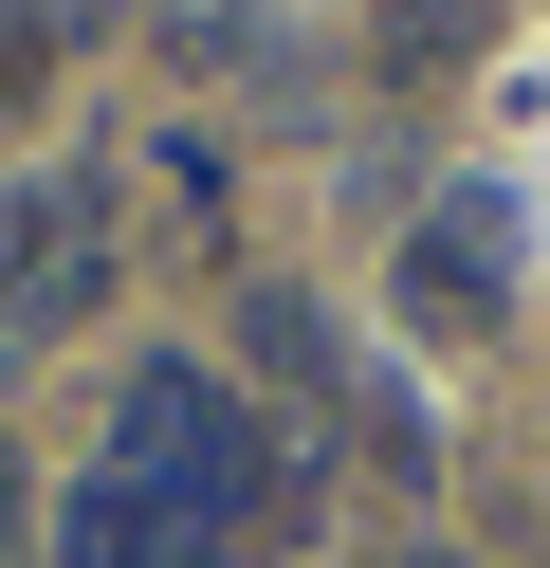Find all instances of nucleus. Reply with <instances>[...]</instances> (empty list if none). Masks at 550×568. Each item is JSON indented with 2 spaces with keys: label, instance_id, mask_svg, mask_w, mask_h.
Returning a JSON list of instances; mask_svg holds the SVG:
<instances>
[{
  "label": "nucleus",
  "instance_id": "1",
  "mask_svg": "<svg viewBox=\"0 0 550 568\" xmlns=\"http://www.w3.org/2000/svg\"><path fill=\"white\" fill-rule=\"evenodd\" d=\"M110 477L220 531V514L276 495V440H257V404H239L220 367H129V404H110Z\"/></svg>",
  "mask_w": 550,
  "mask_h": 568
},
{
  "label": "nucleus",
  "instance_id": "2",
  "mask_svg": "<svg viewBox=\"0 0 550 568\" xmlns=\"http://www.w3.org/2000/svg\"><path fill=\"white\" fill-rule=\"evenodd\" d=\"M92 294H110V184H92V165H37V184L0 202V348L73 331Z\"/></svg>",
  "mask_w": 550,
  "mask_h": 568
},
{
  "label": "nucleus",
  "instance_id": "3",
  "mask_svg": "<svg viewBox=\"0 0 550 568\" xmlns=\"http://www.w3.org/2000/svg\"><path fill=\"white\" fill-rule=\"evenodd\" d=\"M56 568H220V531L166 514V495H129V477H73L56 495Z\"/></svg>",
  "mask_w": 550,
  "mask_h": 568
},
{
  "label": "nucleus",
  "instance_id": "4",
  "mask_svg": "<svg viewBox=\"0 0 550 568\" xmlns=\"http://www.w3.org/2000/svg\"><path fill=\"white\" fill-rule=\"evenodd\" d=\"M496 294H513V239L496 221H422L403 239V312H422V331H496Z\"/></svg>",
  "mask_w": 550,
  "mask_h": 568
},
{
  "label": "nucleus",
  "instance_id": "5",
  "mask_svg": "<svg viewBox=\"0 0 550 568\" xmlns=\"http://www.w3.org/2000/svg\"><path fill=\"white\" fill-rule=\"evenodd\" d=\"M92 38V0H0V111H37V74Z\"/></svg>",
  "mask_w": 550,
  "mask_h": 568
},
{
  "label": "nucleus",
  "instance_id": "6",
  "mask_svg": "<svg viewBox=\"0 0 550 568\" xmlns=\"http://www.w3.org/2000/svg\"><path fill=\"white\" fill-rule=\"evenodd\" d=\"M239 348H257L276 385H349V367H330V312H312V294H257V312H239Z\"/></svg>",
  "mask_w": 550,
  "mask_h": 568
},
{
  "label": "nucleus",
  "instance_id": "7",
  "mask_svg": "<svg viewBox=\"0 0 550 568\" xmlns=\"http://www.w3.org/2000/svg\"><path fill=\"white\" fill-rule=\"evenodd\" d=\"M459 38H477V0H386V74H440Z\"/></svg>",
  "mask_w": 550,
  "mask_h": 568
}]
</instances>
